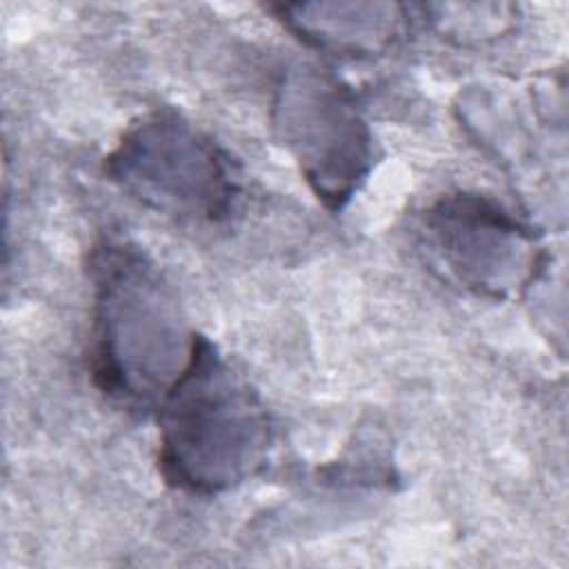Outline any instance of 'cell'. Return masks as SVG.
<instances>
[{"instance_id":"obj_3","label":"cell","mask_w":569,"mask_h":569,"mask_svg":"<svg viewBox=\"0 0 569 569\" xmlns=\"http://www.w3.org/2000/svg\"><path fill=\"white\" fill-rule=\"evenodd\" d=\"M109 176L140 202L189 220H218L233 200L227 156L176 111L133 124L107 158Z\"/></svg>"},{"instance_id":"obj_4","label":"cell","mask_w":569,"mask_h":569,"mask_svg":"<svg viewBox=\"0 0 569 569\" xmlns=\"http://www.w3.org/2000/svg\"><path fill=\"white\" fill-rule=\"evenodd\" d=\"M276 111V127L305 178L327 207L340 209L371 158L369 131L347 91L313 69H300L284 78Z\"/></svg>"},{"instance_id":"obj_5","label":"cell","mask_w":569,"mask_h":569,"mask_svg":"<svg viewBox=\"0 0 569 569\" xmlns=\"http://www.w3.org/2000/svg\"><path fill=\"white\" fill-rule=\"evenodd\" d=\"M422 233L436 262L478 296L502 298L536 269L531 231L478 193L440 198L425 213Z\"/></svg>"},{"instance_id":"obj_2","label":"cell","mask_w":569,"mask_h":569,"mask_svg":"<svg viewBox=\"0 0 569 569\" xmlns=\"http://www.w3.org/2000/svg\"><path fill=\"white\" fill-rule=\"evenodd\" d=\"M271 429L256 391L196 336L184 373L160 402L158 462L169 485L218 493L249 478L264 460Z\"/></svg>"},{"instance_id":"obj_1","label":"cell","mask_w":569,"mask_h":569,"mask_svg":"<svg viewBox=\"0 0 569 569\" xmlns=\"http://www.w3.org/2000/svg\"><path fill=\"white\" fill-rule=\"evenodd\" d=\"M93 382L131 407L162 402L184 373L187 338L178 300L156 264L133 244L104 240L91 253Z\"/></svg>"}]
</instances>
